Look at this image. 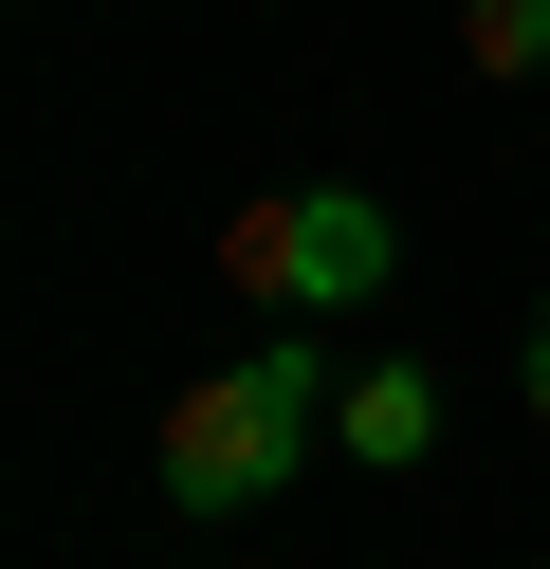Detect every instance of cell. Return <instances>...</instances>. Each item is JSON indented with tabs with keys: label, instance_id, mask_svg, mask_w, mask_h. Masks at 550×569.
<instances>
[{
	"label": "cell",
	"instance_id": "3957f363",
	"mask_svg": "<svg viewBox=\"0 0 550 569\" xmlns=\"http://www.w3.org/2000/svg\"><path fill=\"white\" fill-rule=\"evenodd\" d=\"M330 441H349L367 478H422V459H440V368H367L349 405H330Z\"/></svg>",
	"mask_w": 550,
	"mask_h": 569
},
{
	"label": "cell",
	"instance_id": "5b68a950",
	"mask_svg": "<svg viewBox=\"0 0 550 569\" xmlns=\"http://www.w3.org/2000/svg\"><path fill=\"white\" fill-rule=\"evenodd\" d=\"M513 386H532V422H550V312H532V349H513Z\"/></svg>",
	"mask_w": 550,
	"mask_h": 569
},
{
	"label": "cell",
	"instance_id": "7a4b0ae2",
	"mask_svg": "<svg viewBox=\"0 0 550 569\" xmlns=\"http://www.w3.org/2000/svg\"><path fill=\"white\" fill-rule=\"evenodd\" d=\"M220 276H239V295H276L293 331H312V312H367L403 276V239H386V202L367 184H276V202H239V221H220Z\"/></svg>",
	"mask_w": 550,
	"mask_h": 569
},
{
	"label": "cell",
	"instance_id": "277c9868",
	"mask_svg": "<svg viewBox=\"0 0 550 569\" xmlns=\"http://www.w3.org/2000/svg\"><path fill=\"white\" fill-rule=\"evenodd\" d=\"M459 56L477 74H550V0H459Z\"/></svg>",
	"mask_w": 550,
	"mask_h": 569
},
{
	"label": "cell",
	"instance_id": "6da1fadb",
	"mask_svg": "<svg viewBox=\"0 0 550 569\" xmlns=\"http://www.w3.org/2000/svg\"><path fill=\"white\" fill-rule=\"evenodd\" d=\"M330 405H349V386H330V349H312V331H257L239 368H202V386L166 405V441H147L166 515H257V496L330 441Z\"/></svg>",
	"mask_w": 550,
	"mask_h": 569
}]
</instances>
